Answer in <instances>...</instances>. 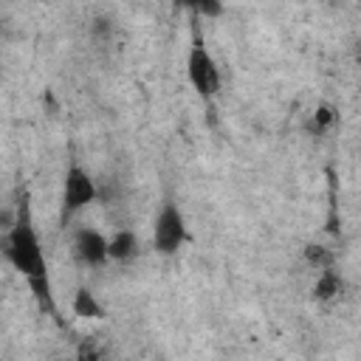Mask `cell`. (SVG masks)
I'll list each match as a JSON object with an SVG mask.
<instances>
[{
    "label": "cell",
    "instance_id": "cell-14",
    "mask_svg": "<svg viewBox=\"0 0 361 361\" xmlns=\"http://www.w3.org/2000/svg\"><path fill=\"white\" fill-rule=\"evenodd\" d=\"M107 34H113V20L110 17H99L93 23V37H107Z\"/></svg>",
    "mask_w": 361,
    "mask_h": 361
},
{
    "label": "cell",
    "instance_id": "cell-8",
    "mask_svg": "<svg viewBox=\"0 0 361 361\" xmlns=\"http://www.w3.org/2000/svg\"><path fill=\"white\" fill-rule=\"evenodd\" d=\"M138 254V237L130 228H118L113 231V237H107V262H130Z\"/></svg>",
    "mask_w": 361,
    "mask_h": 361
},
{
    "label": "cell",
    "instance_id": "cell-5",
    "mask_svg": "<svg viewBox=\"0 0 361 361\" xmlns=\"http://www.w3.org/2000/svg\"><path fill=\"white\" fill-rule=\"evenodd\" d=\"M73 257L85 268H99L107 262V237L93 226H79L73 231Z\"/></svg>",
    "mask_w": 361,
    "mask_h": 361
},
{
    "label": "cell",
    "instance_id": "cell-4",
    "mask_svg": "<svg viewBox=\"0 0 361 361\" xmlns=\"http://www.w3.org/2000/svg\"><path fill=\"white\" fill-rule=\"evenodd\" d=\"M189 243V226L175 200H164L152 223V248L164 257L178 254Z\"/></svg>",
    "mask_w": 361,
    "mask_h": 361
},
{
    "label": "cell",
    "instance_id": "cell-7",
    "mask_svg": "<svg viewBox=\"0 0 361 361\" xmlns=\"http://www.w3.org/2000/svg\"><path fill=\"white\" fill-rule=\"evenodd\" d=\"M71 310H73L79 319H87V322H102V319L107 316V310H104V305L99 302V296H96L90 288H85V285H79V288L73 290V296H71Z\"/></svg>",
    "mask_w": 361,
    "mask_h": 361
},
{
    "label": "cell",
    "instance_id": "cell-13",
    "mask_svg": "<svg viewBox=\"0 0 361 361\" xmlns=\"http://www.w3.org/2000/svg\"><path fill=\"white\" fill-rule=\"evenodd\" d=\"M14 217H17V203H0V234H6L11 226H14Z\"/></svg>",
    "mask_w": 361,
    "mask_h": 361
},
{
    "label": "cell",
    "instance_id": "cell-9",
    "mask_svg": "<svg viewBox=\"0 0 361 361\" xmlns=\"http://www.w3.org/2000/svg\"><path fill=\"white\" fill-rule=\"evenodd\" d=\"M336 121H338L336 107L324 102V104H319V107L310 113V118H307V133H310V135H324V133H330V130L336 127Z\"/></svg>",
    "mask_w": 361,
    "mask_h": 361
},
{
    "label": "cell",
    "instance_id": "cell-1",
    "mask_svg": "<svg viewBox=\"0 0 361 361\" xmlns=\"http://www.w3.org/2000/svg\"><path fill=\"white\" fill-rule=\"evenodd\" d=\"M17 217L14 226L0 234L3 237V257L8 259V265L25 279L31 296L37 299L39 310L45 313H56V302H54V288H51V274H48V259L37 234V223H34V212H31V195L25 189L17 192Z\"/></svg>",
    "mask_w": 361,
    "mask_h": 361
},
{
    "label": "cell",
    "instance_id": "cell-10",
    "mask_svg": "<svg viewBox=\"0 0 361 361\" xmlns=\"http://www.w3.org/2000/svg\"><path fill=\"white\" fill-rule=\"evenodd\" d=\"M302 259H305L310 268H316V271L336 265V254H333L327 245H322V243H307V245L302 248Z\"/></svg>",
    "mask_w": 361,
    "mask_h": 361
},
{
    "label": "cell",
    "instance_id": "cell-2",
    "mask_svg": "<svg viewBox=\"0 0 361 361\" xmlns=\"http://www.w3.org/2000/svg\"><path fill=\"white\" fill-rule=\"evenodd\" d=\"M99 200V183L93 180V175L79 164L71 161L65 166L62 175V195H59V223L68 226L71 217H76L82 209H87L90 203Z\"/></svg>",
    "mask_w": 361,
    "mask_h": 361
},
{
    "label": "cell",
    "instance_id": "cell-12",
    "mask_svg": "<svg viewBox=\"0 0 361 361\" xmlns=\"http://www.w3.org/2000/svg\"><path fill=\"white\" fill-rule=\"evenodd\" d=\"M76 358H79V361H99V358H104V350L96 347L90 338H85V341L79 344V350H76Z\"/></svg>",
    "mask_w": 361,
    "mask_h": 361
},
{
    "label": "cell",
    "instance_id": "cell-3",
    "mask_svg": "<svg viewBox=\"0 0 361 361\" xmlns=\"http://www.w3.org/2000/svg\"><path fill=\"white\" fill-rule=\"evenodd\" d=\"M186 76H189V85L195 87V93L200 99L209 102L220 93L223 76H220L217 59L212 56V51L206 48V42L197 34H195V39L189 45V54H186Z\"/></svg>",
    "mask_w": 361,
    "mask_h": 361
},
{
    "label": "cell",
    "instance_id": "cell-11",
    "mask_svg": "<svg viewBox=\"0 0 361 361\" xmlns=\"http://www.w3.org/2000/svg\"><path fill=\"white\" fill-rule=\"evenodd\" d=\"M175 3L183 6V8H189L195 17H203V20H217L226 11V3L223 0H175Z\"/></svg>",
    "mask_w": 361,
    "mask_h": 361
},
{
    "label": "cell",
    "instance_id": "cell-6",
    "mask_svg": "<svg viewBox=\"0 0 361 361\" xmlns=\"http://www.w3.org/2000/svg\"><path fill=\"white\" fill-rule=\"evenodd\" d=\"M344 288H347V285H344V276L336 271V265H330V268H322V271L316 274V282H313V288H310V296H313L316 302L327 305V302L341 299Z\"/></svg>",
    "mask_w": 361,
    "mask_h": 361
}]
</instances>
